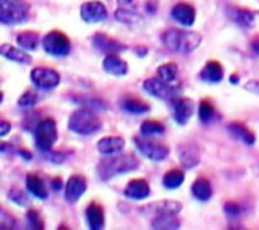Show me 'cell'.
Returning a JSON list of instances; mask_svg holds the SVG:
<instances>
[{
	"mask_svg": "<svg viewBox=\"0 0 259 230\" xmlns=\"http://www.w3.org/2000/svg\"><path fill=\"white\" fill-rule=\"evenodd\" d=\"M161 38L165 47L182 55H188L194 52L202 44V35L194 30L167 29Z\"/></svg>",
	"mask_w": 259,
	"mask_h": 230,
	"instance_id": "6da1fadb",
	"label": "cell"
},
{
	"mask_svg": "<svg viewBox=\"0 0 259 230\" xmlns=\"http://www.w3.org/2000/svg\"><path fill=\"white\" fill-rule=\"evenodd\" d=\"M140 167V161L134 155H112L102 159L97 165V174L102 180H109L118 174L131 173Z\"/></svg>",
	"mask_w": 259,
	"mask_h": 230,
	"instance_id": "7a4b0ae2",
	"label": "cell"
},
{
	"mask_svg": "<svg viewBox=\"0 0 259 230\" xmlns=\"http://www.w3.org/2000/svg\"><path fill=\"white\" fill-rule=\"evenodd\" d=\"M68 129L77 135H93L102 129V118L91 108H80L70 115Z\"/></svg>",
	"mask_w": 259,
	"mask_h": 230,
	"instance_id": "3957f363",
	"label": "cell"
},
{
	"mask_svg": "<svg viewBox=\"0 0 259 230\" xmlns=\"http://www.w3.org/2000/svg\"><path fill=\"white\" fill-rule=\"evenodd\" d=\"M30 6L24 0H0V21L3 24H18L27 20Z\"/></svg>",
	"mask_w": 259,
	"mask_h": 230,
	"instance_id": "277c9868",
	"label": "cell"
},
{
	"mask_svg": "<svg viewBox=\"0 0 259 230\" xmlns=\"http://www.w3.org/2000/svg\"><path fill=\"white\" fill-rule=\"evenodd\" d=\"M58 141V126L53 118H42L35 129V144L46 153L53 149Z\"/></svg>",
	"mask_w": 259,
	"mask_h": 230,
	"instance_id": "5b68a950",
	"label": "cell"
},
{
	"mask_svg": "<svg viewBox=\"0 0 259 230\" xmlns=\"http://www.w3.org/2000/svg\"><path fill=\"white\" fill-rule=\"evenodd\" d=\"M42 49L52 56H67L71 50V44L65 33L52 30L42 38Z\"/></svg>",
	"mask_w": 259,
	"mask_h": 230,
	"instance_id": "8992f818",
	"label": "cell"
},
{
	"mask_svg": "<svg viewBox=\"0 0 259 230\" xmlns=\"http://www.w3.org/2000/svg\"><path fill=\"white\" fill-rule=\"evenodd\" d=\"M134 141H135L137 149L150 161H155V162L164 161L168 156V153H170V149L165 144L153 141V140H149L147 136H144V138L135 136Z\"/></svg>",
	"mask_w": 259,
	"mask_h": 230,
	"instance_id": "52a82bcc",
	"label": "cell"
},
{
	"mask_svg": "<svg viewBox=\"0 0 259 230\" xmlns=\"http://www.w3.org/2000/svg\"><path fill=\"white\" fill-rule=\"evenodd\" d=\"M143 88L153 97L162 99V100H173L176 94L179 93L178 86H173V83H168L162 80L161 77H150L143 82Z\"/></svg>",
	"mask_w": 259,
	"mask_h": 230,
	"instance_id": "ba28073f",
	"label": "cell"
},
{
	"mask_svg": "<svg viewBox=\"0 0 259 230\" xmlns=\"http://www.w3.org/2000/svg\"><path fill=\"white\" fill-rule=\"evenodd\" d=\"M32 83L39 89H53L59 85L61 76L56 70L46 68V67H36L30 71Z\"/></svg>",
	"mask_w": 259,
	"mask_h": 230,
	"instance_id": "9c48e42d",
	"label": "cell"
},
{
	"mask_svg": "<svg viewBox=\"0 0 259 230\" xmlns=\"http://www.w3.org/2000/svg\"><path fill=\"white\" fill-rule=\"evenodd\" d=\"M141 211L143 214H146L153 220L156 217H164V215H179V212H182V205L175 200H162L158 203H152L143 208Z\"/></svg>",
	"mask_w": 259,
	"mask_h": 230,
	"instance_id": "30bf717a",
	"label": "cell"
},
{
	"mask_svg": "<svg viewBox=\"0 0 259 230\" xmlns=\"http://www.w3.org/2000/svg\"><path fill=\"white\" fill-rule=\"evenodd\" d=\"M80 17L87 23H100L108 17V9L99 0H90L80 6Z\"/></svg>",
	"mask_w": 259,
	"mask_h": 230,
	"instance_id": "8fae6325",
	"label": "cell"
},
{
	"mask_svg": "<svg viewBox=\"0 0 259 230\" xmlns=\"http://www.w3.org/2000/svg\"><path fill=\"white\" fill-rule=\"evenodd\" d=\"M173 105V115L178 124L184 126L190 121V118L194 115V102L188 97H179L171 100Z\"/></svg>",
	"mask_w": 259,
	"mask_h": 230,
	"instance_id": "7c38bea8",
	"label": "cell"
},
{
	"mask_svg": "<svg viewBox=\"0 0 259 230\" xmlns=\"http://www.w3.org/2000/svg\"><path fill=\"white\" fill-rule=\"evenodd\" d=\"M87 193V179L80 174H73L65 183V200L76 203Z\"/></svg>",
	"mask_w": 259,
	"mask_h": 230,
	"instance_id": "4fadbf2b",
	"label": "cell"
},
{
	"mask_svg": "<svg viewBox=\"0 0 259 230\" xmlns=\"http://www.w3.org/2000/svg\"><path fill=\"white\" fill-rule=\"evenodd\" d=\"M91 42L97 50H100V52H103L106 55L120 53V52L126 50L124 44H121L120 41H117V39H114V38H111V36H108L105 33H94L91 36Z\"/></svg>",
	"mask_w": 259,
	"mask_h": 230,
	"instance_id": "5bb4252c",
	"label": "cell"
},
{
	"mask_svg": "<svg viewBox=\"0 0 259 230\" xmlns=\"http://www.w3.org/2000/svg\"><path fill=\"white\" fill-rule=\"evenodd\" d=\"M179 161H181V165L187 170L190 168H194L199 165L200 162V150L196 144L193 143H187V144H181L179 146Z\"/></svg>",
	"mask_w": 259,
	"mask_h": 230,
	"instance_id": "9a60e30c",
	"label": "cell"
},
{
	"mask_svg": "<svg viewBox=\"0 0 259 230\" xmlns=\"http://www.w3.org/2000/svg\"><path fill=\"white\" fill-rule=\"evenodd\" d=\"M171 18L176 23H179L185 27H190L196 21V9L188 3H178L171 9Z\"/></svg>",
	"mask_w": 259,
	"mask_h": 230,
	"instance_id": "2e32d148",
	"label": "cell"
},
{
	"mask_svg": "<svg viewBox=\"0 0 259 230\" xmlns=\"http://www.w3.org/2000/svg\"><path fill=\"white\" fill-rule=\"evenodd\" d=\"M103 70L112 76H124L127 74L129 65L123 58L118 56V53H109L103 59Z\"/></svg>",
	"mask_w": 259,
	"mask_h": 230,
	"instance_id": "e0dca14e",
	"label": "cell"
},
{
	"mask_svg": "<svg viewBox=\"0 0 259 230\" xmlns=\"http://www.w3.org/2000/svg\"><path fill=\"white\" fill-rule=\"evenodd\" d=\"M126 143L121 136H105L97 143V150L103 156H112L118 155L124 149Z\"/></svg>",
	"mask_w": 259,
	"mask_h": 230,
	"instance_id": "ac0fdd59",
	"label": "cell"
},
{
	"mask_svg": "<svg viewBox=\"0 0 259 230\" xmlns=\"http://www.w3.org/2000/svg\"><path fill=\"white\" fill-rule=\"evenodd\" d=\"M124 196L132 200H144L150 196V187L144 179H134L124 188Z\"/></svg>",
	"mask_w": 259,
	"mask_h": 230,
	"instance_id": "d6986e66",
	"label": "cell"
},
{
	"mask_svg": "<svg viewBox=\"0 0 259 230\" xmlns=\"http://www.w3.org/2000/svg\"><path fill=\"white\" fill-rule=\"evenodd\" d=\"M85 217H87V223L91 230H100L105 227V211H103L102 205H99L96 202L90 203L85 211Z\"/></svg>",
	"mask_w": 259,
	"mask_h": 230,
	"instance_id": "ffe728a7",
	"label": "cell"
},
{
	"mask_svg": "<svg viewBox=\"0 0 259 230\" xmlns=\"http://www.w3.org/2000/svg\"><path fill=\"white\" fill-rule=\"evenodd\" d=\"M225 77V70L219 61H209L200 71V79L211 83H220Z\"/></svg>",
	"mask_w": 259,
	"mask_h": 230,
	"instance_id": "44dd1931",
	"label": "cell"
},
{
	"mask_svg": "<svg viewBox=\"0 0 259 230\" xmlns=\"http://www.w3.org/2000/svg\"><path fill=\"white\" fill-rule=\"evenodd\" d=\"M0 53L3 58L12 61V62H17V64H21V65H27L32 62V58L30 55H27L24 50L21 49H17V47H12L9 44H2L0 47Z\"/></svg>",
	"mask_w": 259,
	"mask_h": 230,
	"instance_id": "7402d4cb",
	"label": "cell"
},
{
	"mask_svg": "<svg viewBox=\"0 0 259 230\" xmlns=\"http://www.w3.org/2000/svg\"><path fill=\"white\" fill-rule=\"evenodd\" d=\"M26 188L32 196H35L39 200H46L49 197V191L46 188L44 180L38 174H27L26 177Z\"/></svg>",
	"mask_w": 259,
	"mask_h": 230,
	"instance_id": "603a6c76",
	"label": "cell"
},
{
	"mask_svg": "<svg viewBox=\"0 0 259 230\" xmlns=\"http://www.w3.org/2000/svg\"><path fill=\"white\" fill-rule=\"evenodd\" d=\"M228 129H229V132H231L235 138H238L240 141H243V143L247 144V146H253V144L256 143L255 133H253L246 124H243V123H238V121L231 123V124L228 126Z\"/></svg>",
	"mask_w": 259,
	"mask_h": 230,
	"instance_id": "cb8c5ba5",
	"label": "cell"
},
{
	"mask_svg": "<svg viewBox=\"0 0 259 230\" xmlns=\"http://www.w3.org/2000/svg\"><path fill=\"white\" fill-rule=\"evenodd\" d=\"M191 193L194 196L196 200L199 202H208L212 197V187L211 182L206 177H199L193 187H191Z\"/></svg>",
	"mask_w": 259,
	"mask_h": 230,
	"instance_id": "d4e9b609",
	"label": "cell"
},
{
	"mask_svg": "<svg viewBox=\"0 0 259 230\" xmlns=\"http://www.w3.org/2000/svg\"><path fill=\"white\" fill-rule=\"evenodd\" d=\"M231 15H232V20L240 24L241 27H250L253 23H255V18H256V12L250 11V9H246V8H232L231 11Z\"/></svg>",
	"mask_w": 259,
	"mask_h": 230,
	"instance_id": "484cf974",
	"label": "cell"
},
{
	"mask_svg": "<svg viewBox=\"0 0 259 230\" xmlns=\"http://www.w3.org/2000/svg\"><path fill=\"white\" fill-rule=\"evenodd\" d=\"M17 42L24 50H35L38 47V42H39V35L33 30H26V32L18 33Z\"/></svg>",
	"mask_w": 259,
	"mask_h": 230,
	"instance_id": "4316f807",
	"label": "cell"
},
{
	"mask_svg": "<svg viewBox=\"0 0 259 230\" xmlns=\"http://www.w3.org/2000/svg\"><path fill=\"white\" fill-rule=\"evenodd\" d=\"M123 108L129 114H135V115L146 114L150 109V106L146 102H143V100H140L137 97H127V99H124L123 100Z\"/></svg>",
	"mask_w": 259,
	"mask_h": 230,
	"instance_id": "83f0119b",
	"label": "cell"
},
{
	"mask_svg": "<svg viewBox=\"0 0 259 230\" xmlns=\"http://www.w3.org/2000/svg\"><path fill=\"white\" fill-rule=\"evenodd\" d=\"M152 227L153 229H165L175 230L181 227V221L178 215H164V217H156L152 220Z\"/></svg>",
	"mask_w": 259,
	"mask_h": 230,
	"instance_id": "f1b7e54d",
	"label": "cell"
},
{
	"mask_svg": "<svg viewBox=\"0 0 259 230\" xmlns=\"http://www.w3.org/2000/svg\"><path fill=\"white\" fill-rule=\"evenodd\" d=\"M185 180V176H184V171L181 170H170L164 174L162 177V185L167 188V190H176L179 188Z\"/></svg>",
	"mask_w": 259,
	"mask_h": 230,
	"instance_id": "f546056e",
	"label": "cell"
},
{
	"mask_svg": "<svg viewBox=\"0 0 259 230\" xmlns=\"http://www.w3.org/2000/svg\"><path fill=\"white\" fill-rule=\"evenodd\" d=\"M178 74H179V68L175 62H167V64H162L159 68H158V76L168 82V83H175L178 80Z\"/></svg>",
	"mask_w": 259,
	"mask_h": 230,
	"instance_id": "4dcf8cb0",
	"label": "cell"
},
{
	"mask_svg": "<svg viewBox=\"0 0 259 230\" xmlns=\"http://www.w3.org/2000/svg\"><path fill=\"white\" fill-rule=\"evenodd\" d=\"M164 132H165V126L158 120H147L141 124V135L143 136L162 135Z\"/></svg>",
	"mask_w": 259,
	"mask_h": 230,
	"instance_id": "1f68e13d",
	"label": "cell"
},
{
	"mask_svg": "<svg viewBox=\"0 0 259 230\" xmlns=\"http://www.w3.org/2000/svg\"><path fill=\"white\" fill-rule=\"evenodd\" d=\"M217 117V111L209 100H202L199 105V118L203 123H209Z\"/></svg>",
	"mask_w": 259,
	"mask_h": 230,
	"instance_id": "d6a6232c",
	"label": "cell"
},
{
	"mask_svg": "<svg viewBox=\"0 0 259 230\" xmlns=\"http://www.w3.org/2000/svg\"><path fill=\"white\" fill-rule=\"evenodd\" d=\"M115 18H117L120 23H124V24L132 26V24H135V23H138V21L141 20V15H140L137 11H127V9L118 8V9L115 11Z\"/></svg>",
	"mask_w": 259,
	"mask_h": 230,
	"instance_id": "836d02e7",
	"label": "cell"
},
{
	"mask_svg": "<svg viewBox=\"0 0 259 230\" xmlns=\"http://www.w3.org/2000/svg\"><path fill=\"white\" fill-rule=\"evenodd\" d=\"M36 103H38V94L35 91H30V89L24 91V94L18 99V106L23 109L33 108Z\"/></svg>",
	"mask_w": 259,
	"mask_h": 230,
	"instance_id": "e575fe53",
	"label": "cell"
},
{
	"mask_svg": "<svg viewBox=\"0 0 259 230\" xmlns=\"http://www.w3.org/2000/svg\"><path fill=\"white\" fill-rule=\"evenodd\" d=\"M8 197H9L11 202L17 203L18 206H27V205H29L27 196H26L21 190H18V188H12V190L8 193Z\"/></svg>",
	"mask_w": 259,
	"mask_h": 230,
	"instance_id": "d590c367",
	"label": "cell"
},
{
	"mask_svg": "<svg viewBox=\"0 0 259 230\" xmlns=\"http://www.w3.org/2000/svg\"><path fill=\"white\" fill-rule=\"evenodd\" d=\"M27 221H29V224H30L32 229H44V221H42L41 214H39L38 211H33V209L29 211V212H27Z\"/></svg>",
	"mask_w": 259,
	"mask_h": 230,
	"instance_id": "8d00e7d4",
	"label": "cell"
},
{
	"mask_svg": "<svg viewBox=\"0 0 259 230\" xmlns=\"http://www.w3.org/2000/svg\"><path fill=\"white\" fill-rule=\"evenodd\" d=\"M225 212L231 217H238L243 212V208L237 202H228V203H225Z\"/></svg>",
	"mask_w": 259,
	"mask_h": 230,
	"instance_id": "74e56055",
	"label": "cell"
},
{
	"mask_svg": "<svg viewBox=\"0 0 259 230\" xmlns=\"http://www.w3.org/2000/svg\"><path fill=\"white\" fill-rule=\"evenodd\" d=\"M138 6H140V0H118V8L121 9L138 12Z\"/></svg>",
	"mask_w": 259,
	"mask_h": 230,
	"instance_id": "f35d334b",
	"label": "cell"
},
{
	"mask_svg": "<svg viewBox=\"0 0 259 230\" xmlns=\"http://www.w3.org/2000/svg\"><path fill=\"white\" fill-rule=\"evenodd\" d=\"M46 153H47V152H46ZM46 156H47L53 164H61V162L65 159V156H64V155H61L59 152H52V150H50Z\"/></svg>",
	"mask_w": 259,
	"mask_h": 230,
	"instance_id": "ab89813d",
	"label": "cell"
},
{
	"mask_svg": "<svg viewBox=\"0 0 259 230\" xmlns=\"http://www.w3.org/2000/svg\"><path fill=\"white\" fill-rule=\"evenodd\" d=\"M9 130H11V124H9L6 120H2V121H0V136L5 138V136L8 135Z\"/></svg>",
	"mask_w": 259,
	"mask_h": 230,
	"instance_id": "60d3db41",
	"label": "cell"
},
{
	"mask_svg": "<svg viewBox=\"0 0 259 230\" xmlns=\"http://www.w3.org/2000/svg\"><path fill=\"white\" fill-rule=\"evenodd\" d=\"M52 188H53L55 191H59V190L62 188V180H61V177L52 179Z\"/></svg>",
	"mask_w": 259,
	"mask_h": 230,
	"instance_id": "b9f144b4",
	"label": "cell"
},
{
	"mask_svg": "<svg viewBox=\"0 0 259 230\" xmlns=\"http://www.w3.org/2000/svg\"><path fill=\"white\" fill-rule=\"evenodd\" d=\"M20 155H21L23 158H26L27 161H29V159H32V155H30L27 150H20Z\"/></svg>",
	"mask_w": 259,
	"mask_h": 230,
	"instance_id": "7bdbcfd3",
	"label": "cell"
},
{
	"mask_svg": "<svg viewBox=\"0 0 259 230\" xmlns=\"http://www.w3.org/2000/svg\"><path fill=\"white\" fill-rule=\"evenodd\" d=\"M231 80H232V83H238V76H237V74H234V76L231 77Z\"/></svg>",
	"mask_w": 259,
	"mask_h": 230,
	"instance_id": "ee69618b",
	"label": "cell"
}]
</instances>
